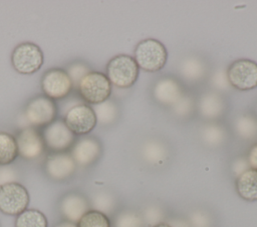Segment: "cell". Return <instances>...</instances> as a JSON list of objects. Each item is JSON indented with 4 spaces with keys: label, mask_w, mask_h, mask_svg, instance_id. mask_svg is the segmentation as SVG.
I'll return each instance as SVG.
<instances>
[{
    "label": "cell",
    "mask_w": 257,
    "mask_h": 227,
    "mask_svg": "<svg viewBox=\"0 0 257 227\" xmlns=\"http://www.w3.org/2000/svg\"><path fill=\"white\" fill-rule=\"evenodd\" d=\"M134 59L140 69L147 72H158L167 63L168 51L159 40L146 38L137 44Z\"/></svg>",
    "instance_id": "cell-1"
},
{
    "label": "cell",
    "mask_w": 257,
    "mask_h": 227,
    "mask_svg": "<svg viewBox=\"0 0 257 227\" xmlns=\"http://www.w3.org/2000/svg\"><path fill=\"white\" fill-rule=\"evenodd\" d=\"M140 68L133 56L118 54L112 57L106 64L105 75L111 85L118 88L132 87L138 77Z\"/></svg>",
    "instance_id": "cell-2"
},
{
    "label": "cell",
    "mask_w": 257,
    "mask_h": 227,
    "mask_svg": "<svg viewBox=\"0 0 257 227\" xmlns=\"http://www.w3.org/2000/svg\"><path fill=\"white\" fill-rule=\"evenodd\" d=\"M42 49L35 43L22 42L15 46L11 53V64L15 71L29 75L37 72L43 65Z\"/></svg>",
    "instance_id": "cell-3"
},
{
    "label": "cell",
    "mask_w": 257,
    "mask_h": 227,
    "mask_svg": "<svg viewBox=\"0 0 257 227\" xmlns=\"http://www.w3.org/2000/svg\"><path fill=\"white\" fill-rule=\"evenodd\" d=\"M78 93L88 104L96 105L107 100L111 94V84L106 75L98 71H90L79 82Z\"/></svg>",
    "instance_id": "cell-4"
},
{
    "label": "cell",
    "mask_w": 257,
    "mask_h": 227,
    "mask_svg": "<svg viewBox=\"0 0 257 227\" xmlns=\"http://www.w3.org/2000/svg\"><path fill=\"white\" fill-rule=\"evenodd\" d=\"M57 115L56 103L46 96H36L28 101L23 111V118L31 127H46Z\"/></svg>",
    "instance_id": "cell-5"
},
{
    "label": "cell",
    "mask_w": 257,
    "mask_h": 227,
    "mask_svg": "<svg viewBox=\"0 0 257 227\" xmlns=\"http://www.w3.org/2000/svg\"><path fill=\"white\" fill-rule=\"evenodd\" d=\"M30 197L27 189L19 182L0 186V212L17 216L27 209Z\"/></svg>",
    "instance_id": "cell-6"
},
{
    "label": "cell",
    "mask_w": 257,
    "mask_h": 227,
    "mask_svg": "<svg viewBox=\"0 0 257 227\" xmlns=\"http://www.w3.org/2000/svg\"><path fill=\"white\" fill-rule=\"evenodd\" d=\"M229 84L241 91L257 87V63L251 59H237L226 70Z\"/></svg>",
    "instance_id": "cell-7"
},
{
    "label": "cell",
    "mask_w": 257,
    "mask_h": 227,
    "mask_svg": "<svg viewBox=\"0 0 257 227\" xmlns=\"http://www.w3.org/2000/svg\"><path fill=\"white\" fill-rule=\"evenodd\" d=\"M40 87L44 96L53 101L67 97L73 89L69 76L61 68L48 69L41 77Z\"/></svg>",
    "instance_id": "cell-8"
},
{
    "label": "cell",
    "mask_w": 257,
    "mask_h": 227,
    "mask_svg": "<svg viewBox=\"0 0 257 227\" xmlns=\"http://www.w3.org/2000/svg\"><path fill=\"white\" fill-rule=\"evenodd\" d=\"M42 138L45 147L54 153L66 152L75 142V135L68 129L63 120H54L44 127Z\"/></svg>",
    "instance_id": "cell-9"
},
{
    "label": "cell",
    "mask_w": 257,
    "mask_h": 227,
    "mask_svg": "<svg viewBox=\"0 0 257 227\" xmlns=\"http://www.w3.org/2000/svg\"><path fill=\"white\" fill-rule=\"evenodd\" d=\"M63 121L74 135H86L97 124L94 111L87 104H77L69 108Z\"/></svg>",
    "instance_id": "cell-10"
},
{
    "label": "cell",
    "mask_w": 257,
    "mask_h": 227,
    "mask_svg": "<svg viewBox=\"0 0 257 227\" xmlns=\"http://www.w3.org/2000/svg\"><path fill=\"white\" fill-rule=\"evenodd\" d=\"M18 156L25 160H35L40 157L44 150L45 144L42 134L34 127L27 126L22 128L16 137Z\"/></svg>",
    "instance_id": "cell-11"
},
{
    "label": "cell",
    "mask_w": 257,
    "mask_h": 227,
    "mask_svg": "<svg viewBox=\"0 0 257 227\" xmlns=\"http://www.w3.org/2000/svg\"><path fill=\"white\" fill-rule=\"evenodd\" d=\"M76 163L70 153L60 152L49 155L44 162V171L54 181L68 180L76 170Z\"/></svg>",
    "instance_id": "cell-12"
},
{
    "label": "cell",
    "mask_w": 257,
    "mask_h": 227,
    "mask_svg": "<svg viewBox=\"0 0 257 227\" xmlns=\"http://www.w3.org/2000/svg\"><path fill=\"white\" fill-rule=\"evenodd\" d=\"M58 208L64 220L73 223H77L91 209L89 200L83 194L75 191L64 194L59 200Z\"/></svg>",
    "instance_id": "cell-13"
},
{
    "label": "cell",
    "mask_w": 257,
    "mask_h": 227,
    "mask_svg": "<svg viewBox=\"0 0 257 227\" xmlns=\"http://www.w3.org/2000/svg\"><path fill=\"white\" fill-rule=\"evenodd\" d=\"M102 153L100 142L93 137H83L74 142L70 155L76 165L87 167L94 164Z\"/></svg>",
    "instance_id": "cell-14"
},
{
    "label": "cell",
    "mask_w": 257,
    "mask_h": 227,
    "mask_svg": "<svg viewBox=\"0 0 257 227\" xmlns=\"http://www.w3.org/2000/svg\"><path fill=\"white\" fill-rule=\"evenodd\" d=\"M184 95L181 84L173 77H162L154 85L153 96L164 106H174Z\"/></svg>",
    "instance_id": "cell-15"
},
{
    "label": "cell",
    "mask_w": 257,
    "mask_h": 227,
    "mask_svg": "<svg viewBox=\"0 0 257 227\" xmlns=\"http://www.w3.org/2000/svg\"><path fill=\"white\" fill-rule=\"evenodd\" d=\"M200 115L208 120H215L220 118L226 109V103L223 97L213 91L202 94L197 104Z\"/></svg>",
    "instance_id": "cell-16"
},
{
    "label": "cell",
    "mask_w": 257,
    "mask_h": 227,
    "mask_svg": "<svg viewBox=\"0 0 257 227\" xmlns=\"http://www.w3.org/2000/svg\"><path fill=\"white\" fill-rule=\"evenodd\" d=\"M169 156L170 152L166 144L156 139L146 141L141 147V158L151 167H161L165 165Z\"/></svg>",
    "instance_id": "cell-17"
},
{
    "label": "cell",
    "mask_w": 257,
    "mask_h": 227,
    "mask_svg": "<svg viewBox=\"0 0 257 227\" xmlns=\"http://www.w3.org/2000/svg\"><path fill=\"white\" fill-rule=\"evenodd\" d=\"M235 190L243 200L257 201V170L250 168L235 178Z\"/></svg>",
    "instance_id": "cell-18"
},
{
    "label": "cell",
    "mask_w": 257,
    "mask_h": 227,
    "mask_svg": "<svg viewBox=\"0 0 257 227\" xmlns=\"http://www.w3.org/2000/svg\"><path fill=\"white\" fill-rule=\"evenodd\" d=\"M206 64L196 56L186 57L179 66L180 75L189 82H197L206 75Z\"/></svg>",
    "instance_id": "cell-19"
},
{
    "label": "cell",
    "mask_w": 257,
    "mask_h": 227,
    "mask_svg": "<svg viewBox=\"0 0 257 227\" xmlns=\"http://www.w3.org/2000/svg\"><path fill=\"white\" fill-rule=\"evenodd\" d=\"M90 208L99 211L106 216L114 215L117 207V199L115 195L107 190H99L95 192L89 200Z\"/></svg>",
    "instance_id": "cell-20"
},
{
    "label": "cell",
    "mask_w": 257,
    "mask_h": 227,
    "mask_svg": "<svg viewBox=\"0 0 257 227\" xmlns=\"http://www.w3.org/2000/svg\"><path fill=\"white\" fill-rule=\"evenodd\" d=\"M17 157L16 137L8 132H0V166L10 165Z\"/></svg>",
    "instance_id": "cell-21"
},
{
    "label": "cell",
    "mask_w": 257,
    "mask_h": 227,
    "mask_svg": "<svg viewBox=\"0 0 257 227\" xmlns=\"http://www.w3.org/2000/svg\"><path fill=\"white\" fill-rule=\"evenodd\" d=\"M96 122L101 126H108L113 124L118 118V107L112 100H105L92 107Z\"/></svg>",
    "instance_id": "cell-22"
},
{
    "label": "cell",
    "mask_w": 257,
    "mask_h": 227,
    "mask_svg": "<svg viewBox=\"0 0 257 227\" xmlns=\"http://www.w3.org/2000/svg\"><path fill=\"white\" fill-rule=\"evenodd\" d=\"M234 131L242 139L250 140L257 136V119L251 115H240L233 123Z\"/></svg>",
    "instance_id": "cell-23"
},
{
    "label": "cell",
    "mask_w": 257,
    "mask_h": 227,
    "mask_svg": "<svg viewBox=\"0 0 257 227\" xmlns=\"http://www.w3.org/2000/svg\"><path fill=\"white\" fill-rule=\"evenodd\" d=\"M15 227H48V221L41 211L26 209L16 216Z\"/></svg>",
    "instance_id": "cell-24"
},
{
    "label": "cell",
    "mask_w": 257,
    "mask_h": 227,
    "mask_svg": "<svg viewBox=\"0 0 257 227\" xmlns=\"http://www.w3.org/2000/svg\"><path fill=\"white\" fill-rule=\"evenodd\" d=\"M201 139L209 147H218L222 145L227 138L226 130L219 124H208L201 130Z\"/></svg>",
    "instance_id": "cell-25"
},
{
    "label": "cell",
    "mask_w": 257,
    "mask_h": 227,
    "mask_svg": "<svg viewBox=\"0 0 257 227\" xmlns=\"http://www.w3.org/2000/svg\"><path fill=\"white\" fill-rule=\"evenodd\" d=\"M111 227H145V224L139 211L123 209L113 215Z\"/></svg>",
    "instance_id": "cell-26"
},
{
    "label": "cell",
    "mask_w": 257,
    "mask_h": 227,
    "mask_svg": "<svg viewBox=\"0 0 257 227\" xmlns=\"http://www.w3.org/2000/svg\"><path fill=\"white\" fill-rule=\"evenodd\" d=\"M140 213L143 218L145 227L156 226L160 223L166 222L168 218L165 209L157 203H151L146 205Z\"/></svg>",
    "instance_id": "cell-27"
},
{
    "label": "cell",
    "mask_w": 257,
    "mask_h": 227,
    "mask_svg": "<svg viewBox=\"0 0 257 227\" xmlns=\"http://www.w3.org/2000/svg\"><path fill=\"white\" fill-rule=\"evenodd\" d=\"M77 227H111V221L105 214L90 209L76 223Z\"/></svg>",
    "instance_id": "cell-28"
},
{
    "label": "cell",
    "mask_w": 257,
    "mask_h": 227,
    "mask_svg": "<svg viewBox=\"0 0 257 227\" xmlns=\"http://www.w3.org/2000/svg\"><path fill=\"white\" fill-rule=\"evenodd\" d=\"M190 227H215L213 215L206 209L196 208L187 216Z\"/></svg>",
    "instance_id": "cell-29"
},
{
    "label": "cell",
    "mask_w": 257,
    "mask_h": 227,
    "mask_svg": "<svg viewBox=\"0 0 257 227\" xmlns=\"http://www.w3.org/2000/svg\"><path fill=\"white\" fill-rule=\"evenodd\" d=\"M64 70L69 76L73 87H77L79 82L83 79V77L90 72L89 66L81 61H75L69 64Z\"/></svg>",
    "instance_id": "cell-30"
},
{
    "label": "cell",
    "mask_w": 257,
    "mask_h": 227,
    "mask_svg": "<svg viewBox=\"0 0 257 227\" xmlns=\"http://www.w3.org/2000/svg\"><path fill=\"white\" fill-rule=\"evenodd\" d=\"M173 112L177 117H187L190 115L194 109V101L188 95H183V97L172 106Z\"/></svg>",
    "instance_id": "cell-31"
},
{
    "label": "cell",
    "mask_w": 257,
    "mask_h": 227,
    "mask_svg": "<svg viewBox=\"0 0 257 227\" xmlns=\"http://www.w3.org/2000/svg\"><path fill=\"white\" fill-rule=\"evenodd\" d=\"M18 172L15 168L5 165L0 166V186L12 182H17Z\"/></svg>",
    "instance_id": "cell-32"
},
{
    "label": "cell",
    "mask_w": 257,
    "mask_h": 227,
    "mask_svg": "<svg viewBox=\"0 0 257 227\" xmlns=\"http://www.w3.org/2000/svg\"><path fill=\"white\" fill-rule=\"evenodd\" d=\"M248 169H250V166H249L246 156L245 157L244 156L237 157L231 164V173L233 174V176L235 178H237L239 175H241Z\"/></svg>",
    "instance_id": "cell-33"
},
{
    "label": "cell",
    "mask_w": 257,
    "mask_h": 227,
    "mask_svg": "<svg viewBox=\"0 0 257 227\" xmlns=\"http://www.w3.org/2000/svg\"><path fill=\"white\" fill-rule=\"evenodd\" d=\"M214 80V85L216 88L218 89H226L229 85L228 79H227V75H226V71L225 72H217L213 78Z\"/></svg>",
    "instance_id": "cell-34"
},
{
    "label": "cell",
    "mask_w": 257,
    "mask_h": 227,
    "mask_svg": "<svg viewBox=\"0 0 257 227\" xmlns=\"http://www.w3.org/2000/svg\"><path fill=\"white\" fill-rule=\"evenodd\" d=\"M246 158H247V161L249 163L250 168L254 169V170H257V143L253 144L250 147Z\"/></svg>",
    "instance_id": "cell-35"
},
{
    "label": "cell",
    "mask_w": 257,
    "mask_h": 227,
    "mask_svg": "<svg viewBox=\"0 0 257 227\" xmlns=\"http://www.w3.org/2000/svg\"><path fill=\"white\" fill-rule=\"evenodd\" d=\"M166 222L171 227H190V224H189L187 218H183V217H179V216L167 218Z\"/></svg>",
    "instance_id": "cell-36"
},
{
    "label": "cell",
    "mask_w": 257,
    "mask_h": 227,
    "mask_svg": "<svg viewBox=\"0 0 257 227\" xmlns=\"http://www.w3.org/2000/svg\"><path fill=\"white\" fill-rule=\"evenodd\" d=\"M53 227H77V224L67 221V220H62V221L56 223Z\"/></svg>",
    "instance_id": "cell-37"
},
{
    "label": "cell",
    "mask_w": 257,
    "mask_h": 227,
    "mask_svg": "<svg viewBox=\"0 0 257 227\" xmlns=\"http://www.w3.org/2000/svg\"><path fill=\"white\" fill-rule=\"evenodd\" d=\"M153 227H171V226L167 222H163V223H160V224H158L156 226H153Z\"/></svg>",
    "instance_id": "cell-38"
}]
</instances>
